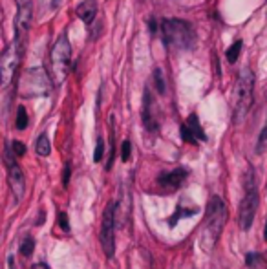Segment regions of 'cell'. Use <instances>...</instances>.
Wrapping results in <instances>:
<instances>
[{
    "mask_svg": "<svg viewBox=\"0 0 267 269\" xmlns=\"http://www.w3.org/2000/svg\"><path fill=\"white\" fill-rule=\"evenodd\" d=\"M115 159V128H114V115H110V158L108 163H106V168H112Z\"/></svg>",
    "mask_w": 267,
    "mask_h": 269,
    "instance_id": "obj_15",
    "label": "cell"
},
{
    "mask_svg": "<svg viewBox=\"0 0 267 269\" xmlns=\"http://www.w3.org/2000/svg\"><path fill=\"white\" fill-rule=\"evenodd\" d=\"M17 2V37H24L31 28V20H33V0H15Z\"/></svg>",
    "mask_w": 267,
    "mask_h": 269,
    "instance_id": "obj_10",
    "label": "cell"
},
{
    "mask_svg": "<svg viewBox=\"0 0 267 269\" xmlns=\"http://www.w3.org/2000/svg\"><path fill=\"white\" fill-rule=\"evenodd\" d=\"M185 125L189 126V130H191V134L194 136L196 141H207V134L203 132V128H201L200 119H198V115L196 114L189 115V119H187Z\"/></svg>",
    "mask_w": 267,
    "mask_h": 269,
    "instance_id": "obj_14",
    "label": "cell"
},
{
    "mask_svg": "<svg viewBox=\"0 0 267 269\" xmlns=\"http://www.w3.org/2000/svg\"><path fill=\"white\" fill-rule=\"evenodd\" d=\"M182 138H183V141H187V143H192V145L198 143V141L194 140V136L191 134V130H189V126L187 125H182Z\"/></svg>",
    "mask_w": 267,
    "mask_h": 269,
    "instance_id": "obj_25",
    "label": "cell"
},
{
    "mask_svg": "<svg viewBox=\"0 0 267 269\" xmlns=\"http://www.w3.org/2000/svg\"><path fill=\"white\" fill-rule=\"evenodd\" d=\"M11 150H13L15 156H24L26 154L24 143H20V141H13V143H11Z\"/></svg>",
    "mask_w": 267,
    "mask_h": 269,
    "instance_id": "obj_26",
    "label": "cell"
},
{
    "mask_svg": "<svg viewBox=\"0 0 267 269\" xmlns=\"http://www.w3.org/2000/svg\"><path fill=\"white\" fill-rule=\"evenodd\" d=\"M105 156V140L103 138H97V143H96V152H94V161L99 163L101 159Z\"/></svg>",
    "mask_w": 267,
    "mask_h": 269,
    "instance_id": "obj_22",
    "label": "cell"
},
{
    "mask_svg": "<svg viewBox=\"0 0 267 269\" xmlns=\"http://www.w3.org/2000/svg\"><path fill=\"white\" fill-rule=\"evenodd\" d=\"M20 61H22V38L17 37L6 46L2 57H0V81L2 86L8 88L15 79V73L19 70Z\"/></svg>",
    "mask_w": 267,
    "mask_h": 269,
    "instance_id": "obj_7",
    "label": "cell"
},
{
    "mask_svg": "<svg viewBox=\"0 0 267 269\" xmlns=\"http://www.w3.org/2000/svg\"><path fill=\"white\" fill-rule=\"evenodd\" d=\"M154 82H156V88H158L159 94H165V77H163L161 68L154 70Z\"/></svg>",
    "mask_w": 267,
    "mask_h": 269,
    "instance_id": "obj_21",
    "label": "cell"
},
{
    "mask_svg": "<svg viewBox=\"0 0 267 269\" xmlns=\"http://www.w3.org/2000/svg\"><path fill=\"white\" fill-rule=\"evenodd\" d=\"M35 150H37L38 156H50V152H52V145H50V140L46 134H40L37 140V145H35Z\"/></svg>",
    "mask_w": 267,
    "mask_h": 269,
    "instance_id": "obj_16",
    "label": "cell"
},
{
    "mask_svg": "<svg viewBox=\"0 0 267 269\" xmlns=\"http://www.w3.org/2000/svg\"><path fill=\"white\" fill-rule=\"evenodd\" d=\"M53 86L55 84L48 72H44L42 68H29L20 77L19 92L22 97H46L52 94Z\"/></svg>",
    "mask_w": 267,
    "mask_h": 269,
    "instance_id": "obj_6",
    "label": "cell"
},
{
    "mask_svg": "<svg viewBox=\"0 0 267 269\" xmlns=\"http://www.w3.org/2000/svg\"><path fill=\"white\" fill-rule=\"evenodd\" d=\"M4 161H6V165H8V180H10V187H11V191H13L15 196H17V200H20V198L24 196L26 180H24L22 170H20V167L13 159V150H11L10 143H6Z\"/></svg>",
    "mask_w": 267,
    "mask_h": 269,
    "instance_id": "obj_9",
    "label": "cell"
},
{
    "mask_svg": "<svg viewBox=\"0 0 267 269\" xmlns=\"http://www.w3.org/2000/svg\"><path fill=\"white\" fill-rule=\"evenodd\" d=\"M115 203L110 202L106 205L105 212H103V220H101V247L103 253L106 255V258H114L115 255Z\"/></svg>",
    "mask_w": 267,
    "mask_h": 269,
    "instance_id": "obj_8",
    "label": "cell"
},
{
    "mask_svg": "<svg viewBox=\"0 0 267 269\" xmlns=\"http://www.w3.org/2000/svg\"><path fill=\"white\" fill-rule=\"evenodd\" d=\"M75 13L88 28H92V24H94V20L97 17V2L96 0H82L81 4L75 8Z\"/></svg>",
    "mask_w": 267,
    "mask_h": 269,
    "instance_id": "obj_13",
    "label": "cell"
},
{
    "mask_svg": "<svg viewBox=\"0 0 267 269\" xmlns=\"http://www.w3.org/2000/svg\"><path fill=\"white\" fill-rule=\"evenodd\" d=\"M254 101V73L251 68H242L234 86V123L247 117Z\"/></svg>",
    "mask_w": 267,
    "mask_h": 269,
    "instance_id": "obj_3",
    "label": "cell"
},
{
    "mask_svg": "<svg viewBox=\"0 0 267 269\" xmlns=\"http://www.w3.org/2000/svg\"><path fill=\"white\" fill-rule=\"evenodd\" d=\"M187 176H189V170L183 168V167H177V168H174V170H167V172H163L161 176L158 178V182H159L161 187L176 189L185 182Z\"/></svg>",
    "mask_w": 267,
    "mask_h": 269,
    "instance_id": "obj_12",
    "label": "cell"
},
{
    "mask_svg": "<svg viewBox=\"0 0 267 269\" xmlns=\"http://www.w3.org/2000/svg\"><path fill=\"white\" fill-rule=\"evenodd\" d=\"M258 203H260V196H258L256 178H254L253 167H249L247 174H245V194H243L242 203H240V214H238V223L242 231L251 229L254 216H256Z\"/></svg>",
    "mask_w": 267,
    "mask_h": 269,
    "instance_id": "obj_5",
    "label": "cell"
},
{
    "mask_svg": "<svg viewBox=\"0 0 267 269\" xmlns=\"http://www.w3.org/2000/svg\"><path fill=\"white\" fill-rule=\"evenodd\" d=\"M29 119H28V114H26V108L24 106H19L17 108V117H15V128L17 130H24L28 126Z\"/></svg>",
    "mask_w": 267,
    "mask_h": 269,
    "instance_id": "obj_19",
    "label": "cell"
},
{
    "mask_svg": "<svg viewBox=\"0 0 267 269\" xmlns=\"http://www.w3.org/2000/svg\"><path fill=\"white\" fill-rule=\"evenodd\" d=\"M163 44L167 48L189 52L196 48V31L192 24L183 19H163L161 20Z\"/></svg>",
    "mask_w": 267,
    "mask_h": 269,
    "instance_id": "obj_2",
    "label": "cell"
},
{
    "mask_svg": "<svg viewBox=\"0 0 267 269\" xmlns=\"http://www.w3.org/2000/svg\"><path fill=\"white\" fill-rule=\"evenodd\" d=\"M260 258H262V256L258 255V253H247V256H245V264H247V267H254Z\"/></svg>",
    "mask_w": 267,
    "mask_h": 269,
    "instance_id": "obj_27",
    "label": "cell"
},
{
    "mask_svg": "<svg viewBox=\"0 0 267 269\" xmlns=\"http://www.w3.org/2000/svg\"><path fill=\"white\" fill-rule=\"evenodd\" d=\"M68 182H70V165L66 163V167H64V174H62V183L68 185Z\"/></svg>",
    "mask_w": 267,
    "mask_h": 269,
    "instance_id": "obj_30",
    "label": "cell"
},
{
    "mask_svg": "<svg viewBox=\"0 0 267 269\" xmlns=\"http://www.w3.org/2000/svg\"><path fill=\"white\" fill-rule=\"evenodd\" d=\"M31 269H50V265H48V264H44V262H40V264H35Z\"/></svg>",
    "mask_w": 267,
    "mask_h": 269,
    "instance_id": "obj_31",
    "label": "cell"
},
{
    "mask_svg": "<svg viewBox=\"0 0 267 269\" xmlns=\"http://www.w3.org/2000/svg\"><path fill=\"white\" fill-rule=\"evenodd\" d=\"M33 251H35V240L31 236H26L24 240H22V244H20V253L24 256H31Z\"/></svg>",
    "mask_w": 267,
    "mask_h": 269,
    "instance_id": "obj_20",
    "label": "cell"
},
{
    "mask_svg": "<svg viewBox=\"0 0 267 269\" xmlns=\"http://www.w3.org/2000/svg\"><path fill=\"white\" fill-rule=\"evenodd\" d=\"M263 238H265V242H267V218H265V227H263Z\"/></svg>",
    "mask_w": 267,
    "mask_h": 269,
    "instance_id": "obj_33",
    "label": "cell"
},
{
    "mask_svg": "<svg viewBox=\"0 0 267 269\" xmlns=\"http://www.w3.org/2000/svg\"><path fill=\"white\" fill-rule=\"evenodd\" d=\"M198 211L200 209H183V207H177L176 212L170 216V220H168V223H170V227H174L177 223V221L182 220L183 216H191V214H198Z\"/></svg>",
    "mask_w": 267,
    "mask_h": 269,
    "instance_id": "obj_18",
    "label": "cell"
},
{
    "mask_svg": "<svg viewBox=\"0 0 267 269\" xmlns=\"http://www.w3.org/2000/svg\"><path fill=\"white\" fill-rule=\"evenodd\" d=\"M59 226H61L62 231H70V223H68L66 212H59Z\"/></svg>",
    "mask_w": 267,
    "mask_h": 269,
    "instance_id": "obj_28",
    "label": "cell"
},
{
    "mask_svg": "<svg viewBox=\"0 0 267 269\" xmlns=\"http://www.w3.org/2000/svg\"><path fill=\"white\" fill-rule=\"evenodd\" d=\"M148 29H150V33H156V31H158V22H156L154 17L148 19Z\"/></svg>",
    "mask_w": 267,
    "mask_h": 269,
    "instance_id": "obj_29",
    "label": "cell"
},
{
    "mask_svg": "<svg viewBox=\"0 0 267 269\" xmlns=\"http://www.w3.org/2000/svg\"><path fill=\"white\" fill-rule=\"evenodd\" d=\"M225 223H227V205L219 196H212L210 202L207 203L205 221H203L200 236V245L205 253H210L216 247Z\"/></svg>",
    "mask_w": 267,
    "mask_h": 269,
    "instance_id": "obj_1",
    "label": "cell"
},
{
    "mask_svg": "<svg viewBox=\"0 0 267 269\" xmlns=\"http://www.w3.org/2000/svg\"><path fill=\"white\" fill-rule=\"evenodd\" d=\"M130 152H132V143L128 140H124L123 145H121V159H123L124 163L130 159Z\"/></svg>",
    "mask_w": 267,
    "mask_h": 269,
    "instance_id": "obj_24",
    "label": "cell"
},
{
    "mask_svg": "<svg viewBox=\"0 0 267 269\" xmlns=\"http://www.w3.org/2000/svg\"><path fill=\"white\" fill-rule=\"evenodd\" d=\"M143 123H145V128L148 132H158L159 128V123L156 119V114H154V99H152V94L148 88H145V97H143Z\"/></svg>",
    "mask_w": 267,
    "mask_h": 269,
    "instance_id": "obj_11",
    "label": "cell"
},
{
    "mask_svg": "<svg viewBox=\"0 0 267 269\" xmlns=\"http://www.w3.org/2000/svg\"><path fill=\"white\" fill-rule=\"evenodd\" d=\"M8 269H15V260H13V256H8Z\"/></svg>",
    "mask_w": 267,
    "mask_h": 269,
    "instance_id": "obj_32",
    "label": "cell"
},
{
    "mask_svg": "<svg viewBox=\"0 0 267 269\" xmlns=\"http://www.w3.org/2000/svg\"><path fill=\"white\" fill-rule=\"evenodd\" d=\"M70 70H72V46H70L66 33H62L50 52V77L53 84L57 86L66 81Z\"/></svg>",
    "mask_w": 267,
    "mask_h": 269,
    "instance_id": "obj_4",
    "label": "cell"
},
{
    "mask_svg": "<svg viewBox=\"0 0 267 269\" xmlns=\"http://www.w3.org/2000/svg\"><path fill=\"white\" fill-rule=\"evenodd\" d=\"M242 46H243V42H242V38H236L233 44L229 46V50H227V61H229L231 64H234L236 61H238V57H240V52H242Z\"/></svg>",
    "mask_w": 267,
    "mask_h": 269,
    "instance_id": "obj_17",
    "label": "cell"
},
{
    "mask_svg": "<svg viewBox=\"0 0 267 269\" xmlns=\"http://www.w3.org/2000/svg\"><path fill=\"white\" fill-rule=\"evenodd\" d=\"M265 145H267V125L263 126V130L260 132V138H258V143H256V152L262 154L263 149H265Z\"/></svg>",
    "mask_w": 267,
    "mask_h": 269,
    "instance_id": "obj_23",
    "label": "cell"
}]
</instances>
